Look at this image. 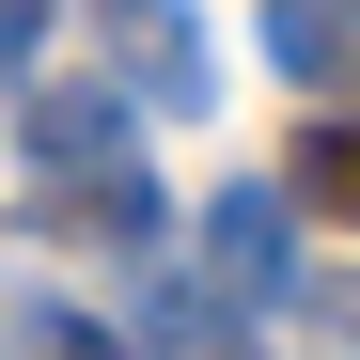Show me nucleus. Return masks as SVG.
I'll return each instance as SVG.
<instances>
[{"label": "nucleus", "instance_id": "nucleus-7", "mask_svg": "<svg viewBox=\"0 0 360 360\" xmlns=\"http://www.w3.org/2000/svg\"><path fill=\"white\" fill-rule=\"evenodd\" d=\"M47 16H63V0H0V63H32V47H47Z\"/></svg>", "mask_w": 360, "mask_h": 360}, {"label": "nucleus", "instance_id": "nucleus-1", "mask_svg": "<svg viewBox=\"0 0 360 360\" xmlns=\"http://www.w3.org/2000/svg\"><path fill=\"white\" fill-rule=\"evenodd\" d=\"M94 94H126V110H204V94H219L204 16H188V0H94Z\"/></svg>", "mask_w": 360, "mask_h": 360}, {"label": "nucleus", "instance_id": "nucleus-5", "mask_svg": "<svg viewBox=\"0 0 360 360\" xmlns=\"http://www.w3.org/2000/svg\"><path fill=\"white\" fill-rule=\"evenodd\" d=\"M297 188H314V204H345V219H360V110H329V126L297 141Z\"/></svg>", "mask_w": 360, "mask_h": 360}, {"label": "nucleus", "instance_id": "nucleus-2", "mask_svg": "<svg viewBox=\"0 0 360 360\" xmlns=\"http://www.w3.org/2000/svg\"><path fill=\"white\" fill-rule=\"evenodd\" d=\"M16 141H32L47 188H79V172H141V110H126V94H94V79H47V94L16 110Z\"/></svg>", "mask_w": 360, "mask_h": 360}, {"label": "nucleus", "instance_id": "nucleus-6", "mask_svg": "<svg viewBox=\"0 0 360 360\" xmlns=\"http://www.w3.org/2000/svg\"><path fill=\"white\" fill-rule=\"evenodd\" d=\"M157 345H172V360H251V329H235L219 297H172V314H157Z\"/></svg>", "mask_w": 360, "mask_h": 360}, {"label": "nucleus", "instance_id": "nucleus-3", "mask_svg": "<svg viewBox=\"0 0 360 360\" xmlns=\"http://www.w3.org/2000/svg\"><path fill=\"white\" fill-rule=\"evenodd\" d=\"M204 266H219L235 297H282V282H297V204H282V188H219V204H204Z\"/></svg>", "mask_w": 360, "mask_h": 360}, {"label": "nucleus", "instance_id": "nucleus-4", "mask_svg": "<svg viewBox=\"0 0 360 360\" xmlns=\"http://www.w3.org/2000/svg\"><path fill=\"white\" fill-rule=\"evenodd\" d=\"M266 63L345 110V94H360V0H266Z\"/></svg>", "mask_w": 360, "mask_h": 360}]
</instances>
